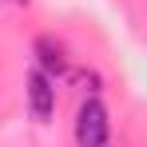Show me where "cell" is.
<instances>
[{"label": "cell", "mask_w": 147, "mask_h": 147, "mask_svg": "<svg viewBox=\"0 0 147 147\" xmlns=\"http://www.w3.org/2000/svg\"><path fill=\"white\" fill-rule=\"evenodd\" d=\"M111 139V119H107V107L96 96H88L76 111V143L80 147H107Z\"/></svg>", "instance_id": "1"}, {"label": "cell", "mask_w": 147, "mask_h": 147, "mask_svg": "<svg viewBox=\"0 0 147 147\" xmlns=\"http://www.w3.org/2000/svg\"><path fill=\"white\" fill-rule=\"evenodd\" d=\"M36 68H40L44 76H64V72H68L64 44L52 40V36H40V40H36Z\"/></svg>", "instance_id": "3"}, {"label": "cell", "mask_w": 147, "mask_h": 147, "mask_svg": "<svg viewBox=\"0 0 147 147\" xmlns=\"http://www.w3.org/2000/svg\"><path fill=\"white\" fill-rule=\"evenodd\" d=\"M28 111L36 123H48L56 115V80L44 76L40 68L28 72Z\"/></svg>", "instance_id": "2"}]
</instances>
